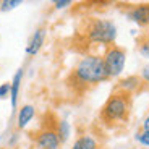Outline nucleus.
<instances>
[{"label":"nucleus","instance_id":"f257e3e1","mask_svg":"<svg viewBox=\"0 0 149 149\" xmlns=\"http://www.w3.org/2000/svg\"><path fill=\"white\" fill-rule=\"evenodd\" d=\"M109 79L105 65L101 55H86L79 60L68 76V84L78 93H84L89 88Z\"/></svg>","mask_w":149,"mask_h":149},{"label":"nucleus","instance_id":"f03ea898","mask_svg":"<svg viewBox=\"0 0 149 149\" xmlns=\"http://www.w3.org/2000/svg\"><path fill=\"white\" fill-rule=\"evenodd\" d=\"M130 112H131V94L115 89L109 96L107 101L104 102L101 112H99V118L107 127H115V125L128 122Z\"/></svg>","mask_w":149,"mask_h":149},{"label":"nucleus","instance_id":"7ed1b4c3","mask_svg":"<svg viewBox=\"0 0 149 149\" xmlns=\"http://www.w3.org/2000/svg\"><path fill=\"white\" fill-rule=\"evenodd\" d=\"M84 36L91 44L112 45L117 39V26L113 21L104 18H93L84 28Z\"/></svg>","mask_w":149,"mask_h":149},{"label":"nucleus","instance_id":"20e7f679","mask_svg":"<svg viewBox=\"0 0 149 149\" xmlns=\"http://www.w3.org/2000/svg\"><path fill=\"white\" fill-rule=\"evenodd\" d=\"M105 65V71H107L109 78H117L118 74H122L123 68H125V60H127V54L125 49L118 47V45L112 44L105 49L104 55H102Z\"/></svg>","mask_w":149,"mask_h":149},{"label":"nucleus","instance_id":"39448f33","mask_svg":"<svg viewBox=\"0 0 149 149\" xmlns=\"http://www.w3.org/2000/svg\"><path fill=\"white\" fill-rule=\"evenodd\" d=\"M60 144L55 128H44L36 136V149H60Z\"/></svg>","mask_w":149,"mask_h":149},{"label":"nucleus","instance_id":"423d86ee","mask_svg":"<svg viewBox=\"0 0 149 149\" xmlns=\"http://www.w3.org/2000/svg\"><path fill=\"white\" fill-rule=\"evenodd\" d=\"M127 16L139 26H149V3H139L128 10Z\"/></svg>","mask_w":149,"mask_h":149},{"label":"nucleus","instance_id":"0eeeda50","mask_svg":"<svg viewBox=\"0 0 149 149\" xmlns=\"http://www.w3.org/2000/svg\"><path fill=\"white\" fill-rule=\"evenodd\" d=\"M44 39H45V29L44 28H37V29L34 31V34L31 36L26 49H24L26 55L34 57L36 54H39V50H41L42 45H44Z\"/></svg>","mask_w":149,"mask_h":149},{"label":"nucleus","instance_id":"6e6552de","mask_svg":"<svg viewBox=\"0 0 149 149\" xmlns=\"http://www.w3.org/2000/svg\"><path fill=\"white\" fill-rule=\"evenodd\" d=\"M23 81V68H18L16 73L13 74V79L10 83V102H11V112L15 113L16 105H18V96H19V88Z\"/></svg>","mask_w":149,"mask_h":149},{"label":"nucleus","instance_id":"1a4fd4ad","mask_svg":"<svg viewBox=\"0 0 149 149\" xmlns=\"http://www.w3.org/2000/svg\"><path fill=\"white\" fill-rule=\"evenodd\" d=\"M141 86H143L141 76H134V74H131V76L123 78L122 81L117 84V89L123 91V93H128V94H134L136 91L141 89Z\"/></svg>","mask_w":149,"mask_h":149},{"label":"nucleus","instance_id":"9d476101","mask_svg":"<svg viewBox=\"0 0 149 149\" xmlns=\"http://www.w3.org/2000/svg\"><path fill=\"white\" fill-rule=\"evenodd\" d=\"M34 113H36V109L29 104L23 105V107L19 109L18 118H16V127H18V130H24V128L28 127V123L34 118Z\"/></svg>","mask_w":149,"mask_h":149},{"label":"nucleus","instance_id":"9b49d317","mask_svg":"<svg viewBox=\"0 0 149 149\" xmlns=\"http://www.w3.org/2000/svg\"><path fill=\"white\" fill-rule=\"evenodd\" d=\"M71 149H99V143L93 134H81L73 143Z\"/></svg>","mask_w":149,"mask_h":149},{"label":"nucleus","instance_id":"f8f14e48","mask_svg":"<svg viewBox=\"0 0 149 149\" xmlns=\"http://www.w3.org/2000/svg\"><path fill=\"white\" fill-rule=\"evenodd\" d=\"M55 131H57V136H58L60 143H65L68 139V136H70V123L67 120H58Z\"/></svg>","mask_w":149,"mask_h":149},{"label":"nucleus","instance_id":"ddd939ff","mask_svg":"<svg viewBox=\"0 0 149 149\" xmlns=\"http://www.w3.org/2000/svg\"><path fill=\"white\" fill-rule=\"evenodd\" d=\"M19 5H21V0H3L0 2V11H10Z\"/></svg>","mask_w":149,"mask_h":149},{"label":"nucleus","instance_id":"4468645a","mask_svg":"<svg viewBox=\"0 0 149 149\" xmlns=\"http://www.w3.org/2000/svg\"><path fill=\"white\" fill-rule=\"evenodd\" d=\"M136 139H138L139 144H143V146H149V128H148V130H143L141 133L136 134Z\"/></svg>","mask_w":149,"mask_h":149},{"label":"nucleus","instance_id":"2eb2a0df","mask_svg":"<svg viewBox=\"0 0 149 149\" xmlns=\"http://www.w3.org/2000/svg\"><path fill=\"white\" fill-rule=\"evenodd\" d=\"M139 54L143 57H149V39L148 37L143 39V41H139Z\"/></svg>","mask_w":149,"mask_h":149},{"label":"nucleus","instance_id":"dca6fc26","mask_svg":"<svg viewBox=\"0 0 149 149\" xmlns=\"http://www.w3.org/2000/svg\"><path fill=\"white\" fill-rule=\"evenodd\" d=\"M7 97H10V83H3L0 86V101H3Z\"/></svg>","mask_w":149,"mask_h":149},{"label":"nucleus","instance_id":"f3484780","mask_svg":"<svg viewBox=\"0 0 149 149\" xmlns=\"http://www.w3.org/2000/svg\"><path fill=\"white\" fill-rule=\"evenodd\" d=\"M68 5H71V2L70 0H58V2H54V7L55 8H65V7H68Z\"/></svg>","mask_w":149,"mask_h":149},{"label":"nucleus","instance_id":"a211bd4d","mask_svg":"<svg viewBox=\"0 0 149 149\" xmlns=\"http://www.w3.org/2000/svg\"><path fill=\"white\" fill-rule=\"evenodd\" d=\"M141 79H143V81H146V83H149V65H146V67L143 68V71H141Z\"/></svg>","mask_w":149,"mask_h":149},{"label":"nucleus","instance_id":"6ab92c4d","mask_svg":"<svg viewBox=\"0 0 149 149\" xmlns=\"http://www.w3.org/2000/svg\"><path fill=\"white\" fill-rule=\"evenodd\" d=\"M148 128H149V115L146 117V120L143 122V130H148Z\"/></svg>","mask_w":149,"mask_h":149},{"label":"nucleus","instance_id":"aec40b11","mask_svg":"<svg viewBox=\"0 0 149 149\" xmlns=\"http://www.w3.org/2000/svg\"><path fill=\"white\" fill-rule=\"evenodd\" d=\"M0 149H3V148H0Z\"/></svg>","mask_w":149,"mask_h":149},{"label":"nucleus","instance_id":"412c9836","mask_svg":"<svg viewBox=\"0 0 149 149\" xmlns=\"http://www.w3.org/2000/svg\"><path fill=\"white\" fill-rule=\"evenodd\" d=\"M148 39H149V37H148Z\"/></svg>","mask_w":149,"mask_h":149}]
</instances>
